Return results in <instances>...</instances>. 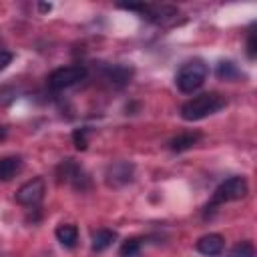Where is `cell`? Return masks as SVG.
Listing matches in <instances>:
<instances>
[{"label": "cell", "mask_w": 257, "mask_h": 257, "mask_svg": "<svg viewBox=\"0 0 257 257\" xmlns=\"http://www.w3.org/2000/svg\"><path fill=\"white\" fill-rule=\"evenodd\" d=\"M12 52H8V50H4V48H0V70H4L10 62H12Z\"/></svg>", "instance_id": "20"}, {"label": "cell", "mask_w": 257, "mask_h": 257, "mask_svg": "<svg viewBox=\"0 0 257 257\" xmlns=\"http://www.w3.org/2000/svg\"><path fill=\"white\" fill-rule=\"evenodd\" d=\"M72 141H74V147H76L78 151H84L86 145H88V128H86V126L76 128V131L72 133Z\"/></svg>", "instance_id": "18"}, {"label": "cell", "mask_w": 257, "mask_h": 257, "mask_svg": "<svg viewBox=\"0 0 257 257\" xmlns=\"http://www.w3.org/2000/svg\"><path fill=\"white\" fill-rule=\"evenodd\" d=\"M6 133H8V131H6V126H0V141H4V139H6Z\"/></svg>", "instance_id": "22"}, {"label": "cell", "mask_w": 257, "mask_h": 257, "mask_svg": "<svg viewBox=\"0 0 257 257\" xmlns=\"http://www.w3.org/2000/svg\"><path fill=\"white\" fill-rule=\"evenodd\" d=\"M22 171L20 157H2L0 159V181H10Z\"/></svg>", "instance_id": "11"}, {"label": "cell", "mask_w": 257, "mask_h": 257, "mask_svg": "<svg viewBox=\"0 0 257 257\" xmlns=\"http://www.w3.org/2000/svg\"><path fill=\"white\" fill-rule=\"evenodd\" d=\"M199 139H201V133H181L169 141V147L175 153H183V151L193 149L199 143Z\"/></svg>", "instance_id": "10"}, {"label": "cell", "mask_w": 257, "mask_h": 257, "mask_svg": "<svg viewBox=\"0 0 257 257\" xmlns=\"http://www.w3.org/2000/svg\"><path fill=\"white\" fill-rule=\"evenodd\" d=\"M56 177H58V181L70 183L76 191H86L90 187V177L84 173V169L74 159H64L56 167Z\"/></svg>", "instance_id": "5"}, {"label": "cell", "mask_w": 257, "mask_h": 257, "mask_svg": "<svg viewBox=\"0 0 257 257\" xmlns=\"http://www.w3.org/2000/svg\"><path fill=\"white\" fill-rule=\"evenodd\" d=\"M133 173H135L133 163L116 161V163L108 165V169H106V183L110 187H122V185L133 181Z\"/></svg>", "instance_id": "7"}, {"label": "cell", "mask_w": 257, "mask_h": 257, "mask_svg": "<svg viewBox=\"0 0 257 257\" xmlns=\"http://www.w3.org/2000/svg\"><path fill=\"white\" fill-rule=\"evenodd\" d=\"M38 8H40L42 12H48V10L52 8V6H50V4H38Z\"/></svg>", "instance_id": "21"}, {"label": "cell", "mask_w": 257, "mask_h": 257, "mask_svg": "<svg viewBox=\"0 0 257 257\" xmlns=\"http://www.w3.org/2000/svg\"><path fill=\"white\" fill-rule=\"evenodd\" d=\"M227 257H255V247L251 241H239L229 249Z\"/></svg>", "instance_id": "16"}, {"label": "cell", "mask_w": 257, "mask_h": 257, "mask_svg": "<svg viewBox=\"0 0 257 257\" xmlns=\"http://www.w3.org/2000/svg\"><path fill=\"white\" fill-rule=\"evenodd\" d=\"M143 14L151 22H165V20L177 16V8H173V6H149L147 4V8H145Z\"/></svg>", "instance_id": "12"}, {"label": "cell", "mask_w": 257, "mask_h": 257, "mask_svg": "<svg viewBox=\"0 0 257 257\" xmlns=\"http://www.w3.org/2000/svg\"><path fill=\"white\" fill-rule=\"evenodd\" d=\"M225 104H227V100L219 92H203V94L193 96L191 100H187L181 106V116L185 120H189V122L203 120V118L219 112Z\"/></svg>", "instance_id": "1"}, {"label": "cell", "mask_w": 257, "mask_h": 257, "mask_svg": "<svg viewBox=\"0 0 257 257\" xmlns=\"http://www.w3.org/2000/svg\"><path fill=\"white\" fill-rule=\"evenodd\" d=\"M197 251L207 255V257H215V255H221L223 249H225V239L223 235L219 233H209V235H203L197 243H195Z\"/></svg>", "instance_id": "8"}, {"label": "cell", "mask_w": 257, "mask_h": 257, "mask_svg": "<svg viewBox=\"0 0 257 257\" xmlns=\"http://www.w3.org/2000/svg\"><path fill=\"white\" fill-rule=\"evenodd\" d=\"M44 179L42 177H34L30 181H26L18 191H16V203L22 207H36L42 199H44Z\"/></svg>", "instance_id": "6"}, {"label": "cell", "mask_w": 257, "mask_h": 257, "mask_svg": "<svg viewBox=\"0 0 257 257\" xmlns=\"http://www.w3.org/2000/svg\"><path fill=\"white\" fill-rule=\"evenodd\" d=\"M131 76H133V70L126 68V66H120V64L110 66V68L106 70V78H108L112 84H116V86H124V84L131 80Z\"/></svg>", "instance_id": "14"}, {"label": "cell", "mask_w": 257, "mask_h": 257, "mask_svg": "<svg viewBox=\"0 0 257 257\" xmlns=\"http://www.w3.org/2000/svg\"><path fill=\"white\" fill-rule=\"evenodd\" d=\"M86 74H88V70H86V66H82V64L60 66V68H56V70H52V72L48 74L46 84H48L50 90L58 92V90H64V88H70V86L78 84L80 80L86 78Z\"/></svg>", "instance_id": "4"}, {"label": "cell", "mask_w": 257, "mask_h": 257, "mask_svg": "<svg viewBox=\"0 0 257 257\" xmlns=\"http://www.w3.org/2000/svg\"><path fill=\"white\" fill-rule=\"evenodd\" d=\"M249 191V185H247V179L245 177H229L227 181H223L215 191H213V197L207 205V209H215L217 205H223V203H229V201H239L247 195Z\"/></svg>", "instance_id": "3"}, {"label": "cell", "mask_w": 257, "mask_h": 257, "mask_svg": "<svg viewBox=\"0 0 257 257\" xmlns=\"http://www.w3.org/2000/svg\"><path fill=\"white\" fill-rule=\"evenodd\" d=\"M217 76L221 78V80H237L239 76H241V72H239V68L233 64V62H229V60H221L219 64H217Z\"/></svg>", "instance_id": "15"}, {"label": "cell", "mask_w": 257, "mask_h": 257, "mask_svg": "<svg viewBox=\"0 0 257 257\" xmlns=\"http://www.w3.org/2000/svg\"><path fill=\"white\" fill-rule=\"evenodd\" d=\"M141 239H126L122 245H120V251L118 255L120 257H141Z\"/></svg>", "instance_id": "17"}, {"label": "cell", "mask_w": 257, "mask_h": 257, "mask_svg": "<svg viewBox=\"0 0 257 257\" xmlns=\"http://www.w3.org/2000/svg\"><path fill=\"white\" fill-rule=\"evenodd\" d=\"M207 76H209V66H207L201 58H193V60L185 62V64L177 70V74H175V84H177V88H179L181 92L191 94V92H195L197 88H201V86L205 84Z\"/></svg>", "instance_id": "2"}, {"label": "cell", "mask_w": 257, "mask_h": 257, "mask_svg": "<svg viewBox=\"0 0 257 257\" xmlns=\"http://www.w3.org/2000/svg\"><path fill=\"white\" fill-rule=\"evenodd\" d=\"M116 239V233L110 231V229H96L92 233V239H90V247L92 251H104L112 245V241Z\"/></svg>", "instance_id": "13"}, {"label": "cell", "mask_w": 257, "mask_h": 257, "mask_svg": "<svg viewBox=\"0 0 257 257\" xmlns=\"http://www.w3.org/2000/svg\"><path fill=\"white\" fill-rule=\"evenodd\" d=\"M54 235H56V239L60 241V245L66 247V249H74L76 243H78V229H76V225L60 223V225L56 227Z\"/></svg>", "instance_id": "9"}, {"label": "cell", "mask_w": 257, "mask_h": 257, "mask_svg": "<svg viewBox=\"0 0 257 257\" xmlns=\"http://www.w3.org/2000/svg\"><path fill=\"white\" fill-rule=\"evenodd\" d=\"M247 56H249L251 60L257 56V48H255V32H253V28H251L249 34H247Z\"/></svg>", "instance_id": "19"}]
</instances>
